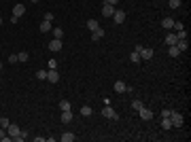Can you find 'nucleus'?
I'll return each mask as SVG.
<instances>
[{
    "mask_svg": "<svg viewBox=\"0 0 191 142\" xmlns=\"http://www.w3.org/2000/svg\"><path fill=\"white\" fill-rule=\"evenodd\" d=\"M19 131H21V130H19L15 123H9V127H7V134L11 136V140H13V142H21V138H19Z\"/></svg>",
    "mask_w": 191,
    "mask_h": 142,
    "instance_id": "1",
    "label": "nucleus"
},
{
    "mask_svg": "<svg viewBox=\"0 0 191 142\" xmlns=\"http://www.w3.org/2000/svg\"><path fill=\"white\" fill-rule=\"evenodd\" d=\"M170 121H172V127H183V123H185V119L180 112L176 110H172V115H170Z\"/></svg>",
    "mask_w": 191,
    "mask_h": 142,
    "instance_id": "2",
    "label": "nucleus"
},
{
    "mask_svg": "<svg viewBox=\"0 0 191 142\" xmlns=\"http://www.w3.org/2000/svg\"><path fill=\"white\" fill-rule=\"evenodd\" d=\"M138 117L142 119V121H149V119H153V110L147 108V106H142L140 110H138Z\"/></svg>",
    "mask_w": 191,
    "mask_h": 142,
    "instance_id": "3",
    "label": "nucleus"
},
{
    "mask_svg": "<svg viewBox=\"0 0 191 142\" xmlns=\"http://www.w3.org/2000/svg\"><path fill=\"white\" fill-rule=\"evenodd\" d=\"M113 21H115V24H123V21H125V11L115 9V13H113Z\"/></svg>",
    "mask_w": 191,
    "mask_h": 142,
    "instance_id": "4",
    "label": "nucleus"
},
{
    "mask_svg": "<svg viewBox=\"0 0 191 142\" xmlns=\"http://www.w3.org/2000/svg\"><path fill=\"white\" fill-rule=\"evenodd\" d=\"M102 117L104 119H117V115H115V110L110 108V104H104V108H102Z\"/></svg>",
    "mask_w": 191,
    "mask_h": 142,
    "instance_id": "5",
    "label": "nucleus"
},
{
    "mask_svg": "<svg viewBox=\"0 0 191 142\" xmlns=\"http://www.w3.org/2000/svg\"><path fill=\"white\" fill-rule=\"evenodd\" d=\"M47 81L51 85H55L58 81H60V74H58V70H47Z\"/></svg>",
    "mask_w": 191,
    "mask_h": 142,
    "instance_id": "6",
    "label": "nucleus"
},
{
    "mask_svg": "<svg viewBox=\"0 0 191 142\" xmlns=\"http://www.w3.org/2000/svg\"><path fill=\"white\" fill-rule=\"evenodd\" d=\"M24 13H26V7H24V4H15V7H13V17H17V19H19Z\"/></svg>",
    "mask_w": 191,
    "mask_h": 142,
    "instance_id": "7",
    "label": "nucleus"
},
{
    "mask_svg": "<svg viewBox=\"0 0 191 142\" xmlns=\"http://www.w3.org/2000/svg\"><path fill=\"white\" fill-rule=\"evenodd\" d=\"M138 53H140V59H151V57H153V49L142 47L140 51H138Z\"/></svg>",
    "mask_w": 191,
    "mask_h": 142,
    "instance_id": "8",
    "label": "nucleus"
},
{
    "mask_svg": "<svg viewBox=\"0 0 191 142\" xmlns=\"http://www.w3.org/2000/svg\"><path fill=\"white\" fill-rule=\"evenodd\" d=\"M176 49H179L180 53H183V51H187V49H189V40H187V38H183V40H176Z\"/></svg>",
    "mask_w": 191,
    "mask_h": 142,
    "instance_id": "9",
    "label": "nucleus"
},
{
    "mask_svg": "<svg viewBox=\"0 0 191 142\" xmlns=\"http://www.w3.org/2000/svg\"><path fill=\"white\" fill-rule=\"evenodd\" d=\"M113 13H115V7H110V4H102V15H104V17H113Z\"/></svg>",
    "mask_w": 191,
    "mask_h": 142,
    "instance_id": "10",
    "label": "nucleus"
},
{
    "mask_svg": "<svg viewBox=\"0 0 191 142\" xmlns=\"http://www.w3.org/2000/svg\"><path fill=\"white\" fill-rule=\"evenodd\" d=\"M72 119H74V117H72V112H70V110H64V112H62V117H60V121L68 125V123H70Z\"/></svg>",
    "mask_w": 191,
    "mask_h": 142,
    "instance_id": "11",
    "label": "nucleus"
},
{
    "mask_svg": "<svg viewBox=\"0 0 191 142\" xmlns=\"http://www.w3.org/2000/svg\"><path fill=\"white\" fill-rule=\"evenodd\" d=\"M49 49H51V51H60L62 49V40L60 38H53V40L49 43Z\"/></svg>",
    "mask_w": 191,
    "mask_h": 142,
    "instance_id": "12",
    "label": "nucleus"
},
{
    "mask_svg": "<svg viewBox=\"0 0 191 142\" xmlns=\"http://www.w3.org/2000/svg\"><path fill=\"white\" fill-rule=\"evenodd\" d=\"M102 36H104V30H102V28H96L94 32H91V40H100Z\"/></svg>",
    "mask_w": 191,
    "mask_h": 142,
    "instance_id": "13",
    "label": "nucleus"
},
{
    "mask_svg": "<svg viewBox=\"0 0 191 142\" xmlns=\"http://www.w3.org/2000/svg\"><path fill=\"white\" fill-rule=\"evenodd\" d=\"M161 25H164L166 30H172V25H174V19H172V17H164V19H161Z\"/></svg>",
    "mask_w": 191,
    "mask_h": 142,
    "instance_id": "14",
    "label": "nucleus"
},
{
    "mask_svg": "<svg viewBox=\"0 0 191 142\" xmlns=\"http://www.w3.org/2000/svg\"><path fill=\"white\" fill-rule=\"evenodd\" d=\"M125 89H128V85L123 83V81H117V83H115V91H117V94H123Z\"/></svg>",
    "mask_w": 191,
    "mask_h": 142,
    "instance_id": "15",
    "label": "nucleus"
},
{
    "mask_svg": "<svg viewBox=\"0 0 191 142\" xmlns=\"http://www.w3.org/2000/svg\"><path fill=\"white\" fill-rule=\"evenodd\" d=\"M168 53H170V57H179L180 55V51L176 49V45H170V47H168Z\"/></svg>",
    "mask_w": 191,
    "mask_h": 142,
    "instance_id": "16",
    "label": "nucleus"
},
{
    "mask_svg": "<svg viewBox=\"0 0 191 142\" xmlns=\"http://www.w3.org/2000/svg\"><path fill=\"white\" fill-rule=\"evenodd\" d=\"M176 40H179L176 34H166V45L168 47H170V45H176Z\"/></svg>",
    "mask_w": 191,
    "mask_h": 142,
    "instance_id": "17",
    "label": "nucleus"
},
{
    "mask_svg": "<svg viewBox=\"0 0 191 142\" xmlns=\"http://www.w3.org/2000/svg\"><path fill=\"white\" fill-rule=\"evenodd\" d=\"M96 28H100V24H98V19H89V21H87V30H89V32H94Z\"/></svg>",
    "mask_w": 191,
    "mask_h": 142,
    "instance_id": "18",
    "label": "nucleus"
},
{
    "mask_svg": "<svg viewBox=\"0 0 191 142\" xmlns=\"http://www.w3.org/2000/svg\"><path fill=\"white\" fill-rule=\"evenodd\" d=\"M60 140H62V142H72V140H74V134L66 131V134H62V136H60Z\"/></svg>",
    "mask_w": 191,
    "mask_h": 142,
    "instance_id": "19",
    "label": "nucleus"
},
{
    "mask_svg": "<svg viewBox=\"0 0 191 142\" xmlns=\"http://www.w3.org/2000/svg\"><path fill=\"white\" fill-rule=\"evenodd\" d=\"M91 112H94V108H91V106H87V104H85V106L81 108V115H83V117H91Z\"/></svg>",
    "mask_w": 191,
    "mask_h": 142,
    "instance_id": "20",
    "label": "nucleus"
},
{
    "mask_svg": "<svg viewBox=\"0 0 191 142\" xmlns=\"http://www.w3.org/2000/svg\"><path fill=\"white\" fill-rule=\"evenodd\" d=\"M161 127H164V130H170V127H172V121H170V117H161Z\"/></svg>",
    "mask_w": 191,
    "mask_h": 142,
    "instance_id": "21",
    "label": "nucleus"
},
{
    "mask_svg": "<svg viewBox=\"0 0 191 142\" xmlns=\"http://www.w3.org/2000/svg\"><path fill=\"white\" fill-rule=\"evenodd\" d=\"M28 59H30L28 51H19V53H17V62H28Z\"/></svg>",
    "mask_w": 191,
    "mask_h": 142,
    "instance_id": "22",
    "label": "nucleus"
},
{
    "mask_svg": "<svg viewBox=\"0 0 191 142\" xmlns=\"http://www.w3.org/2000/svg\"><path fill=\"white\" fill-rule=\"evenodd\" d=\"M142 106H144V104H142V102H140V100H136V98L132 100V108H134L136 112H138V110H140V108H142Z\"/></svg>",
    "mask_w": 191,
    "mask_h": 142,
    "instance_id": "23",
    "label": "nucleus"
},
{
    "mask_svg": "<svg viewBox=\"0 0 191 142\" xmlns=\"http://www.w3.org/2000/svg\"><path fill=\"white\" fill-rule=\"evenodd\" d=\"M40 32H51V21H45V19H43V24H40Z\"/></svg>",
    "mask_w": 191,
    "mask_h": 142,
    "instance_id": "24",
    "label": "nucleus"
},
{
    "mask_svg": "<svg viewBox=\"0 0 191 142\" xmlns=\"http://www.w3.org/2000/svg\"><path fill=\"white\" fill-rule=\"evenodd\" d=\"M53 38H64V30H62V28H53Z\"/></svg>",
    "mask_w": 191,
    "mask_h": 142,
    "instance_id": "25",
    "label": "nucleus"
},
{
    "mask_svg": "<svg viewBox=\"0 0 191 142\" xmlns=\"http://www.w3.org/2000/svg\"><path fill=\"white\" fill-rule=\"evenodd\" d=\"M36 79L38 81H47V70H38L36 72Z\"/></svg>",
    "mask_w": 191,
    "mask_h": 142,
    "instance_id": "26",
    "label": "nucleus"
},
{
    "mask_svg": "<svg viewBox=\"0 0 191 142\" xmlns=\"http://www.w3.org/2000/svg\"><path fill=\"white\" fill-rule=\"evenodd\" d=\"M130 59H132V62H134V64H138V62H140V53H138V51H132Z\"/></svg>",
    "mask_w": 191,
    "mask_h": 142,
    "instance_id": "27",
    "label": "nucleus"
},
{
    "mask_svg": "<svg viewBox=\"0 0 191 142\" xmlns=\"http://www.w3.org/2000/svg\"><path fill=\"white\" fill-rule=\"evenodd\" d=\"M60 108H62V112H64V110H70V102H68V100H62Z\"/></svg>",
    "mask_w": 191,
    "mask_h": 142,
    "instance_id": "28",
    "label": "nucleus"
},
{
    "mask_svg": "<svg viewBox=\"0 0 191 142\" xmlns=\"http://www.w3.org/2000/svg\"><path fill=\"white\" fill-rule=\"evenodd\" d=\"M9 123H11V121H9L7 117H0V127H4V130H7V127H9Z\"/></svg>",
    "mask_w": 191,
    "mask_h": 142,
    "instance_id": "29",
    "label": "nucleus"
},
{
    "mask_svg": "<svg viewBox=\"0 0 191 142\" xmlns=\"http://www.w3.org/2000/svg\"><path fill=\"white\" fill-rule=\"evenodd\" d=\"M180 7V0H170V9H179Z\"/></svg>",
    "mask_w": 191,
    "mask_h": 142,
    "instance_id": "30",
    "label": "nucleus"
},
{
    "mask_svg": "<svg viewBox=\"0 0 191 142\" xmlns=\"http://www.w3.org/2000/svg\"><path fill=\"white\" fill-rule=\"evenodd\" d=\"M58 68V62L55 59H49V70H55Z\"/></svg>",
    "mask_w": 191,
    "mask_h": 142,
    "instance_id": "31",
    "label": "nucleus"
},
{
    "mask_svg": "<svg viewBox=\"0 0 191 142\" xmlns=\"http://www.w3.org/2000/svg\"><path fill=\"white\" fill-rule=\"evenodd\" d=\"M104 4H110V7H117V4H119V0H104Z\"/></svg>",
    "mask_w": 191,
    "mask_h": 142,
    "instance_id": "32",
    "label": "nucleus"
},
{
    "mask_svg": "<svg viewBox=\"0 0 191 142\" xmlns=\"http://www.w3.org/2000/svg\"><path fill=\"white\" fill-rule=\"evenodd\" d=\"M7 136H9V134H7V130H4V127H0V140H4Z\"/></svg>",
    "mask_w": 191,
    "mask_h": 142,
    "instance_id": "33",
    "label": "nucleus"
},
{
    "mask_svg": "<svg viewBox=\"0 0 191 142\" xmlns=\"http://www.w3.org/2000/svg\"><path fill=\"white\" fill-rule=\"evenodd\" d=\"M170 115H172V110H170V108H164V110H161V117H170Z\"/></svg>",
    "mask_w": 191,
    "mask_h": 142,
    "instance_id": "34",
    "label": "nucleus"
},
{
    "mask_svg": "<svg viewBox=\"0 0 191 142\" xmlns=\"http://www.w3.org/2000/svg\"><path fill=\"white\" fill-rule=\"evenodd\" d=\"M19 138H21V140H26V138H28V131L21 130V131H19Z\"/></svg>",
    "mask_w": 191,
    "mask_h": 142,
    "instance_id": "35",
    "label": "nucleus"
},
{
    "mask_svg": "<svg viewBox=\"0 0 191 142\" xmlns=\"http://www.w3.org/2000/svg\"><path fill=\"white\" fill-rule=\"evenodd\" d=\"M9 62H11V64H15V62H17V53H13V55H9Z\"/></svg>",
    "mask_w": 191,
    "mask_h": 142,
    "instance_id": "36",
    "label": "nucleus"
},
{
    "mask_svg": "<svg viewBox=\"0 0 191 142\" xmlns=\"http://www.w3.org/2000/svg\"><path fill=\"white\" fill-rule=\"evenodd\" d=\"M43 19H45V21H51V19H53V15H51V13H45V17H43Z\"/></svg>",
    "mask_w": 191,
    "mask_h": 142,
    "instance_id": "37",
    "label": "nucleus"
},
{
    "mask_svg": "<svg viewBox=\"0 0 191 142\" xmlns=\"http://www.w3.org/2000/svg\"><path fill=\"white\" fill-rule=\"evenodd\" d=\"M30 2H32V4H36V2H40V0H30Z\"/></svg>",
    "mask_w": 191,
    "mask_h": 142,
    "instance_id": "38",
    "label": "nucleus"
},
{
    "mask_svg": "<svg viewBox=\"0 0 191 142\" xmlns=\"http://www.w3.org/2000/svg\"><path fill=\"white\" fill-rule=\"evenodd\" d=\"M0 72H2V62H0Z\"/></svg>",
    "mask_w": 191,
    "mask_h": 142,
    "instance_id": "39",
    "label": "nucleus"
},
{
    "mask_svg": "<svg viewBox=\"0 0 191 142\" xmlns=\"http://www.w3.org/2000/svg\"><path fill=\"white\" fill-rule=\"evenodd\" d=\"M0 25H2V17H0Z\"/></svg>",
    "mask_w": 191,
    "mask_h": 142,
    "instance_id": "40",
    "label": "nucleus"
}]
</instances>
